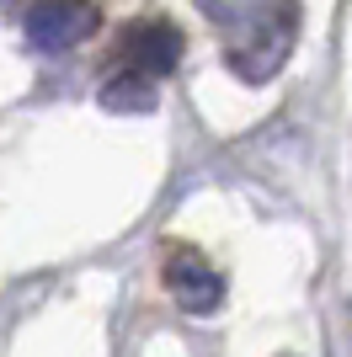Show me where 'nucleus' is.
I'll return each mask as SVG.
<instances>
[{"label": "nucleus", "mask_w": 352, "mask_h": 357, "mask_svg": "<svg viewBox=\"0 0 352 357\" xmlns=\"http://www.w3.org/2000/svg\"><path fill=\"white\" fill-rule=\"evenodd\" d=\"M293 38H299V0H251L230 22L224 64L246 86H262L283 70V59L293 54Z\"/></svg>", "instance_id": "1"}, {"label": "nucleus", "mask_w": 352, "mask_h": 357, "mask_svg": "<svg viewBox=\"0 0 352 357\" xmlns=\"http://www.w3.org/2000/svg\"><path fill=\"white\" fill-rule=\"evenodd\" d=\"M22 27L38 48H80L86 38H96L102 27V6L96 0H32Z\"/></svg>", "instance_id": "2"}, {"label": "nucleus", "mask_w": 352, "mask_h": 357, "mask_svg": "<svg viewBox=\"0 0 352 357\" xmlns=\"http://www.w3.org/2000/svg\"><path fill=\"white\" fill-rule=\"evenodd\" d=\"M117 59L161 80V75H171L176 64H182V32H176V22H166V16L129 22L123 38H117Z\"/></svg>", "instance_id": "3"}, {"label": "nucleus", "mask_w": 352, "mask_h": 357, "mask_svg": "<svg viewBox=\"0 0 352 357\" xmlns=\"http://www.w3.org/2000/svg\"><path fill=\"white\" fill-rule=\"evenodd\" d=\"M161 278H166L171 298H176V304H182L187 314H214V310L224 304V278L208 267L198 251H182V245H176V251L166 256Z\"/></svg>", "instance_id": "4"}, {"label": "nucleus", "mask_w": 352, "mask_h": 357, "mask_svg": "<svg viewBox=\"0 0 352 357\" xmlns=\"http://www.w3.org/2000/svg\"><path fill=\"white\" fill-rule=\"evenodd\" d=\"M96 102H102L107 112H149V107L161 102V96H155V75L133 70V64H117V70L102 80Z\"/></svg>", "instance_id": "5"}]
</instances>
